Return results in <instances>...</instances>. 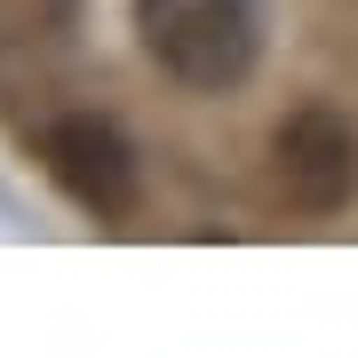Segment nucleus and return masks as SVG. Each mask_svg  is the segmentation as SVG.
Wrapping results in <instances>:
<instances>
[{
	"mask_svg": "<svg viewBox=\"0 0 358 358\" xmlns=\"http://www.w3.org/2000/svg\"><path fill=\"white\" fill-rule=\"evenodd\" d=\"M136 32L183 88H239L263 48V0H136Z\"/></svg>",
	"mask_w": 358,
	"mask_h": 358,
	"instance_id": "f257e3e1",
	"label": "nucleus"
},
{
	"mask_svg": "<svg viewBox=\"0 0 358 358\" xmlns=\"http://www.w3.org/2000/svg\"><path fill=\"white\" fill-rule=\"evenodd\" d=\"M271 192L303 215H334L358 192V136L334 112H294L271 136Z\"/></svg>",
	"mask_w": 358,
	"mask_h": 358,
	"instance_id": "f03ea898",
	"label": "nucleus"
},
{
	"mask_svg": "<svg viewBox=\"0 0 358 358\" xmlns=\"http://www.w3.org/2000/svg\"><path fill=\"white\" fill-rule=\"evenodd\" d=\"M48 176L103 223L136 215V199H143L136 152H128V136H120L112 120H56L48 128Z\"/></svg>",
	"mask_w": 358,
	"mask_h": 358,
	"instance_id": "7ed1b4c3",
	"label": "nucleus"
}]
</instances>
